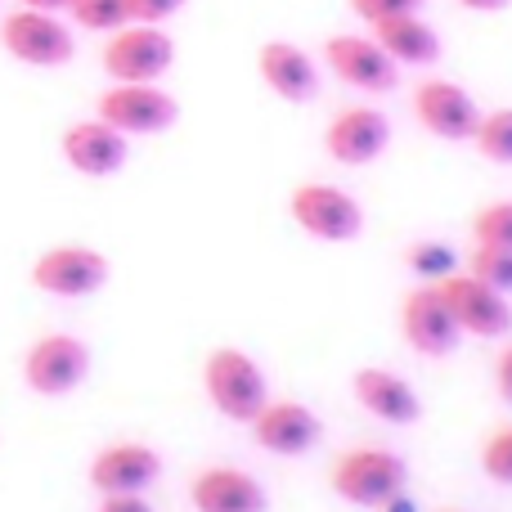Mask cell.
Returning a JSON list of instances; mask_svg holds the SVG:
<instances>
[{"label":"cell","mask_w":512,"mask_h":512,"mask_svg":"<svg viewBox=\"0 0 512 512\" xmlns=\"http://www.w3.org/2000/svg\"><path fill=\"white\" fill-rule=\"evenodd\" d=\"M203 391L212 400V409L230 423H252L256 414L270 400V387H265L261 364L252 360L239 346H216L203 360Z\"/></svg>","instance_id":"obj_1"},{"label":"cell","mask_w":512,"mask_h":512,"mask_svg":"<svg viewBox=\"0 0 512 512\" xmlns=\"http://www.w3.org/2000/svg\"><path fill=\"white\" fill-rule=\"evenodd\" d=\"M333 495L351 508L378 512L391 495H400L409 481V468L400 454L382 450V445H355V450L337 454L333 463Z\"/></svg>","instance_id":"obj_2"},{"label":"cell","mask_w":512,"mask_h":512,"mask_svg":"<svg viewBox=\"0 0 512 512\" xmlns=\"http://www.w3.org/2000/svg\"><path fill=\"white\" fill-rule=\"evenodd\" d=\"M288 216L315 243H355L364 234V207L355 194L328 180H306L288 194Z\"/></svg>","instance_id":"obj_3"},{"label":"cell","mask_w":512,"mask_h":512,"mask_svg":"<svg viewBox=\"0 0 512 512\" xmlns=\"http://www.w3.org/2000/svg\"><path fill=\"white\" fill-rule=\"evenodd\" d=\"M0 45H5L9 59L27 63V68H68L77 59V36L63 23L59 14H45V9H27L18 5L14 14H5L0 23Z\"/></svg>","instance_id":"obj_4"},{"label":"cell","mask_w":512,"mask_h":512,"mask_svg":"<svg viewBox=\"0 0 512 512\" xmlns=\"http://www.w3.org/2000/svg\"><path fill=\"white\" fill-rule=\"evenodd\" d=\"M95 117L131 140V135L171 131L180 117V104L158 86V81H113V86L95 99Z\"/></svg>","instance_id":"obj_5"},{"label":"cell","mask_w":512,"mask_h":512,"mask_svg":"<svg viewBox=\"0 0 512 512\" xmlns=\"http://www.w3.org/2000/svg\"><path fill=\"white\" fill-rule=\"evenodd\" d=\"M108 81H162L176 63V41L158 23H126L99 50Z\"/></svg>","instance_id":"obj_6"},{"label":"cell","mask_w":512,"mask_h":512,"mask_svg":"<svg viewBox=\"0 0 512 512\" xmlns=\"http://www.w3.org/2000/svg\"><path fill=\"white\" fill-rule=\"evenodd\" d=\"M108 274V256L99 248H86V243H59V248H45L41 256L32 261V288L50 292V297H63V301H81V297H95L104 292Z\"/></svg>","instance_id":"obj_7"},{"label":"cell","mask_w":512,"mask_h":512,"mask_svg":"<svg viewBox=\"0 0 512 512\" xmlns=\"http://www.w3.org/2000/svg\"><path fill=\"white\" fill-rule=\"evenodd\" d=\"M324 63L342 86L364 90V95H391L400 86V63L378 45V36L337 32L324 41Z\"/></svg>","instance_id":"obj_8"},{"label":"cell","mask_w":512,"mask_h":512,"mask_svg":"<svg viewBox=\"0 0 512 512\" xmlns=\"http://www.w3.org/2000/svg\"><path fill=\"white\" fill-rule=\"evenodd\" d=\"M414 117L427 135L445 144H472L481 122V104L450 77H423L414 86Z\"/></svg>","instance_id":"obj_9"},{"label":"cell","mask_w":512,"mask_h":512,"mask_svg":"<svg viewBox=\"0 0 512 512\" xmlns=\"http://www.w3.org/2000/svg\"><path fill=\"white\" fill-rule=\"evenodd\" d=\"M400 337L409 342V351L427 355V360L450 355L463 342L459 319H454L450 301L441 297L436 283H418V288H409L400 297Z\"/></svg>","instance_id":"obj_10"},{"label":"cell","mask_w":512,"mask_h":512,"mask_svg":"<svg viewBox=\"0 0 512 512\" xmlns=\"http://www.w3.org/2000/svg\"><path fill=\"white\" fill-rule=\"evenodd\" d=\"M86 373H90V351L72 333L36 337L23 355V382L36 396H68V391H77L86 382Z\"/></svg>","instance_id":"obj_11"},{"label":"cell","mask_w":512,"mask_h":512,"mask_svg":"<svg viewBox=\"0 0 512 512\" xmlns=\"http://www.w3.org/2000/svg\"><path fill=\"white\" fill-rule=\"evenodd\" d=\"M391 144V122L382 108L373 104H351L324 126V153L337 167H369L387 153Z\"/></svg>","instance_id":"obj_12"},{"label":"cell","mask_w":512,"mask_h":512,"mask_svg":"<svg viewBox=\"0 0 512 512\" xmlns=\"http://www.w3.org/2000/svg\"><path fill=\"white\" fill-rule=\"evenodd\" d=\"M436 288H441V297L450 301L463 337H508L512 301L504 292H495L490 283H481L477 274H468V270H454L450 279H441Z\"/></svg>","instance_id":"obj_13"},{"label":"cell","mask_w":512,"mask_h":512,"mask_svg":"<svg viewBox=\"0 0 512 512\" xmlns=\"http://www.w3.org/2000/svg\"><path fill=\"white\" fill-rule=\"evenodd\" d=\"M59 153L77 176L108 180L126 167V158H131V140H126L122 131H113L108 122H99V117H86V122H72L68 131H63Z\"/></svg>","instance_id":"obj_14"},{"label":"cell","mask_w":512,"mask_h":512,"mask_svg":"<svg viewBox=\"0 0 512 512\" xmlns=\"http://www.w3.org/2000/svg\"><path fill=\"white\" fill-rule=\"evenodd\" d=\"M252 436L265 454H279V459H301L319 445L324 423L315 418V409L301 405V400H265V409L252 418Z\"/></svg>","instance_id":"obj_15"},{"label":"cell","mask_w":512,"mask_h":512,"mask_svg":"<svg viewBox=\"0 0 512 512\" xmlns=\"http://www.w3.org/2000/svg\"><path fill=\"white\" fill-rule=\"evenodd\" d=\"M162 477V459L153 445L113 441L90 459V486L99 495H144Z\"/></svg>","instance_id":"obj_16"},{"label":"cell","mask_w":512,"mask_h":512,"mask_svg":"<svg viewBox=\"0 0 512 512\" xmlns=\"http://www.w3.org/2000/svg\"><path fill=\"white\" fill-rule=\"evenodd\" d=\"M189 504H194V512H265L270 495L248 468L212 463L189 481Z\"/></svg>","instance_id":"obj_17"},{"label":"cell","mask_w":512,"mask_h":512,"mask_svg":"<svg viewBox=\"0 0 512 512\" xmlns=\"http://www.w3.org/2000/svg\"><path fill=\"white\" fill-rule=\"evenodd\" d=\"M351 396L360 400V409H369L378 423H391V427H409V423L423 418V400H418V391L409 387L400 373L382 369V364H364V369H355Z\"/></svg>","instance_id":"obj_18"},{"label":"cell","mask_w":512,"mask_h":512,"mask_svg":"<svg viewBox=\"0 0 512 512\" xmlns=\"http://www.w3.org/2000/svg\"><path fill=\"white\" fill-rule=\"evenodd\" d=\"M256 68L283 104H310L319 95V63L292 41H265L256 54Z\"/></svg>","instance_id":"obj_19"},{"label":"cell","mask_w":512,"mask_h":512,"mask_svg":"<svg viewBox=\"0 0 512 512\" xmlns=\"http://www.w3.org/2000/svg\"><path fill=\"white\" fill-rule=\"evenodd\" d=\"M369 32L378 36V45L400 63V68H432V63H441V54H445L441 32H436L423 14L382 18V23H373Z\"/></svg>","instance_id":"obj_20"},{"label":"cell","mask_w":512,"mask_h":512,"mask_svg":"<svg viewBox=\"0 0 512 512\" xmlns=\"http://www.w3.org/2000/svg\"><path fill=\"white\" fill-rule=\"evenodd\" d=\"M472 149L486 162H495V167H512V108H490V113H481Z\"/></svg>","instance_id":"obj_21"},{"label":"cell","mask_w":512,"mask_h":512,"mask_svg":"<svg viewBox=\"0 0 512 512\" xmlns=\"http://www.w3.org/2000/svg\"><path fill=\"white\" fill-rule=\"evenodd\" d=\"M405 265L414 270L418 283H441L459 270V256H454L450 243H436V239H418L414 248L405 252Z\"/></svg>","instance_id":"obj_22"},{"label":"cell","mask_w":512,"mask_h":512,"mask_svg":"<svg viewBox=\"0 0 512 512\" xmlns=\"http://www.w3.org/2000/svg\"><path fill=\"white\" fill-rule=\"evenodd\" d=\"M68 18L86 32H117L131 23V0H72Z\"/></svg>","instance_id":"obj_23"},{"label":"cell","mask_w":512,"mask_h":512,"mask_svg":"<svg viewBox=\"0 0 512 512\" xmlns=\"http://www.w3.org/2000/svg\"><path fill=\"white\" fill-rule=\"evenodd\" d=\"M468 274H477L481 283H490L495 292L512 297V252L508 248H490V243H477L468 256Z\"/></svg>","instance_id":"obj_24"},{"label":"cell","mask_w":512,"mask_h":512,"mask_svg":"<svg viewBox=\"0 0 512 512\" xmlns=\"http://www.w3.org/2000/svg\"><path fill=\"white\" fill-rule=\"evenodd\" d=\"M472 239L490 243V248H508L512 252V198L486 203L477 216H472Z\"/></svg>","instance_id":"obj_25"},{"label":"cell","mask_w":512,"mask_h":512,"mask_svg":"<svg viewBox=\"0 0 512 512\" xmlns=\"http://www.w3.org/2000/svg\"><path fill=\"white\" fill-rule=\"evenodd\" d=\"M481 472L495 486H512V423L486 436V445H481Z\"/></svg>","instance_id":"obj_26"},{"label":"cell","mask_w":512,"mask_h":512,"mask_svg":"<svg viewBox=\"0 0 512 512\" xmlns=\"http://www.w3.org/2000/svg\"><path fill=\"white\" fill-rule=\"evenodd\" d=\"M351 5L355 18H364V23H382V18H400V14H423L427 0H346Z\"/></svg>","instance_id":"obj_27"},{"label":"cell","mask_w":512,"mask_h":512,"mask_svg":"<svg viewBox=\"0 0 512 512\" xmlns=\"http://www.w3.org/2000/svg\"><path fill=\"white\" fill-rule=\"evenodd\" d=\"M189 0H131V23H167V18H176L180 9H185Z\"/></svg>","instance_id":"obj_28"},{"label":"cell","mask_w":512,"mask_h":512,"mask_svg":"<svg viewBox=\"0 0 512 512\" xmlns=\"http://www.w3.org/2000/svg\"><path fill=\"white\" fill-rule=\"evenodd\" d=\"M95 512H153L149 495H99Z\"/></svg>","instance_id":"obj_29"},{"label":"cell","mask_w":512,"mask_h":512,"mask_svg":"<svg viewBox=\"0 0 512 512\" xmlns=\"http://www.w3.org/2000/svg\"><path fill=\"white\" fill-rule=\"evenodd\" d=\"M495 391H499V400L512 405V342L495 355Z\"/></svg>","instance_id":"obj_30"},{"label":"cell","mask_w":512,"mask_h":512,"mask_svg":"<svg viewBox=\"0 0 512 512\" xmlns=\"http://www.w3.org/2000/svg\"><path fill=\"white\" fill-rule=\"evenodd\" d=\"M454 5L472 9V14H504V9L512 5V0H454Z\"/></svg>","instance_id":"obj_31"},{"label":"cell","mask_w":512,"mask_h":512,"mask_svg":"<svg viewBox=\"0 0 512 512\" xmlns=\"http://www.w3.org/2000/svg\"><path fill=\"white\" fill-rule=\"evenodd\" d=\"M18 5H27V9H45V14H68L72 0H18Z\"/></svg>","instance_id":"obj_32"},{"label":"cell","mask_w":512,"mask_h":512,"mask_svg":"<svg viewBox=\"0 0 512 512\" xmlns=\"http://www.w3.org/2000/svg\"><path fill=\"white\" fill-rule=\"evenodd\" d=\"M378 512H418V504L405 495V490H400V495H391V499H387V504H382Z\"/></svg>","instance_id":"obj_33"},{"label":"cell","mask_w":512,"mask_h":512,"mask_svg":"<svg viewBox=\"0 0 512 512\" xmlns=\"http://www.w3.org/2000/svg\"><path fill=\"white\" fill-rule=\"evenodd\" d=\"M445 512H463V508H445Z\"/></svg>","instance_id":"obj_34"}]
</instances>
